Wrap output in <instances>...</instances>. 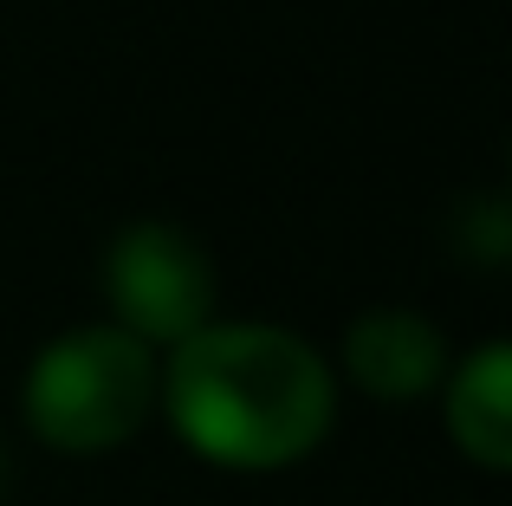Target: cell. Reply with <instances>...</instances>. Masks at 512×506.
Segmentation results:
<instances>
[{"label":"cell","mask_w":512,"mask_h":506,"mask_svg":"<svg viewBox=\"0 0 512 506\" xmlns=\"http://www.w3.org/2000/svg\"><path fill=\"white\" fill-rule=\"evenodd\" d=\"M156 416L221 474H286L338 429V370L312 338L266 318H208L163 351Z\"/></svg>","instance_id":"cell-1"},{"label":"cell","mask_w":512,"mask_h":506,"mask_svg":"<svg viewBox=\"0 0 512 506\" xmlns=\"http://www.w3.org/2000/svg\"><path fill=\"white\" fill-rule=\"evenodd\" d=\"M156 370L163 357L117 325H72L33 351L20 377V416L33 442L52 455H111L137 442L156 416Z\"/></svg>","instance_id":"cell-2"},{"label":"cell","mask_w":512,"mask_h":506,"mask_svg":"<svg viewBox=\"0 0 512 506\" xmlns=\"http://www.w3.org/2000/svg\"><path fill=\"white\" fill-rule=\"evenodd\" d=\"M104 305L111 325L130 331L137 344H150L156 357L175 351L182 338H195L214 318V260L175 221H130L104 247Z\"/></svg>","instance_id":"cell-3"},{"label":"cell","mask_w":512,"mask_h":506,"mask_svg":"<svg viewBox=\"0 0 512 506\" xmlns=\"http://www.w3.org/2000/svg\"><path fill=\"white\" fill-rule=\"evenodd\" d=\"M454 351L441 338V325L415 305H370L344 325L338 344V377L357 383L370 403H422L441 390Z\"/></svg>","instance_id":"cell-4"},{"label":"cell","mask_w":512,"mask_h":506,"mask_svg":"<svg viewBox=\"0 0 512 506\" xmlns=\"http://www.w3.org/2000/svg\"><path fill=\"white\" fill-rule=\"evenodd\" d=\"M441 429L480 474L512 468V344L487 338L441 377Z\"/></svg>","instance_id":"cell-5"},{"label":"cell","mask_w":512,"mask_h":506,"mask_svg":"<svg viewBox=\"0 0 512 506\" xmlns=\"http://www.w3.org/2000/svg\"><path fill=\"white\" fill-rule=\"evenodd\" d=\"M461 241H467V253H474V260L500 266L506 247H512V208L500 202V195H480V202H467V208H461Z\"/></svg>","instance_id":"cell-6"},{"label":"cell","mask_w":512,"mask_h":506,"mask_svg":"<svg viewBox=\"0 0 512 506\" xmlns=\"http://www.w3.org/2000/svg\"><path fill=\"white\" fill-rule=\"evenodd\" d=\"M0 481H7V448H0Z\"/></svg>","instance_id":"cell-7"}]
</instances>
